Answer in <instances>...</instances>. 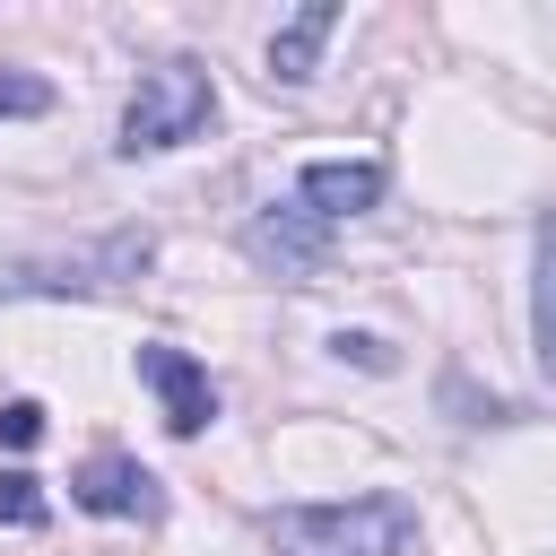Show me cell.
Wrapping results in <instances>:
<instances>
[{
  "mask_svg": "<svg viewBox=\"0 0 556 556\" xmlns=\"http://www.w3.org/2000/svg\"><path fill=\"white\" fill-rule=\"evenodd\" d=\"M139 382L156 391V408H165V426H174V434H200V426L217 417V382H208V365H200V356H182V348H165V339H148V348H139Z\"/></svg>",
  "mask_w": 556,
  "mask_h": 556,
  "instance_id": "5b68a950",
  "label": "cell"
},
{
  "mask_svg": "<svg viewBox=\"0 0 556 556\" xmlns=\"http://www.w3.org/2000/svg\"><path fill=\"white\" fill-rule=\"evenodd\" d=\"M382 156H313L304 174H295V200L321 217V226H339V217H365L374 200H382Z\"/></svg>",
  "mask_w": 556,
  "mask_h": 556,
  "instance_id": "8992f818",
  "label": "cell"
},
{
  "mask_svg": "<svg viewBox=\"0 0 556 556\" xmlns=\"http://www.w3.org/2000/svg\"><path fill=\"white\" fill-rule=\"evenodd\" d=\"M148 261H156V235H148V226H113V235H87V243H70V252L0 261V304H17V295H113V287H130Z\"/></svg>",
  "mask_w": 556,
  "mask_h": 556,
  "instance_id": "7a4b0ae2",
  "label": "cell"
},
{
  "mask_svg": "<svg viewBox=\"0 0 556 556\" xmlns=\"http://www.w3.org/2000/svg\"><path fill=\"white\" fill-rule=\"evenodd\" d=\"M330 26H339V9H330V0H304V9L269 35V78H278V87H304L313 61H321V43H330Z\"/></svg>",
  "mask_w": 556,
  "mask_h": 556,
  "instance_id": "ba28073f",
  "label": "cell"
},
{
  "mask_svg": "<svg viewBox=\"0 0 556 556\" xmlns=\"http://www.w3.org/2000/svg\"><path fill=\"white\" fill-rule=\"evenodd\" d=\"M43 478H26V469H0V521L9 530H43Z\"/></svg>",
  "mask_w": 556,
  "mask_h": 556,
  "instance_id": "30bf717a",
  "label": "cell"
},
{
  "mask_svg": "<svg viewBox=\"0 0 556 556\" xmlns=\"http://www.w3.org/2000/svg\"><path fill=\"white\" fill-rule=\"evenodd\" d=\"M9 113H52V87L26 78V70H0V122H9Z\"/></svg>",
  "mask_w": 556,
  "mask_h": 556,
  "instance_id": "8fae6325",
  "label": "cell"
},
{
  "mask_svg": "<svg viewBox=\"0 0 556 556\" xmlns=\"http://www.w3.org/2000/svg\"><path fill=\"white\" fill-rule=\"evenodd\" d=\"M530 339H539V365L556 374V208L539 217V287H530Z\"/></svg>",
  "mask_w": 556,
  "mask_h": 556,
  "instance_id": "9c48e42d",
  "label": "cell"
},
{
  "mask_svg": "<svg viewBox=\"0 0 556 556\" xmlns=\"http://www.w3.org/2000/svg\"><path fill=\"white\" fill-rule=\"evenodd\" d=\"M217 122V87H208V70L200 61H156V70H139V87H130V104H122V156H165V148H182V139H200Z\"/></svg>",
  "mask_w": 556,
  "mask_h": 556,
  "instance_id": "3957f363",
  "label": "cell"
},
{
  "mask_svg": "<svg viewBox=\"0 0 556 556\" xmlns=\"http://www.w3.org/2000/svg\"><path fill=\"white\" fill-rule=\"evenodd\" d=\"M70 504H78V513H104V521H156V513H165V486H156V469H139L130 452H96V460L70 478Z\"/></svg>",
  "mask_w": 556,
  "mask_h": 556,
  "instance_id": "277c9868",
  "label": "cell"
},
{
  "mask_svg": "<svg viewBox=\"0 0 556 556\" xmlns=\"http://www.w3.org/2000/svg\"><path fill=\"white\" fill-rule=\"evenodd\" d=\"M330 348H339V356H356V365H365V374H391V348H382V339H374V330H339V339H330Z\"/></svg>",
  "mask_w": 556,
  "mask_h": 556,
  "instance_id": "4fadbf2b",
  "label": "cell"
},
{
  "mask_svg": "<svg viewBox=\"0 0 556 556\" xmlns=\"http://www.w3.org/2000/svg\"><path fill=\"white\" fill-rule=\"evenodd\" d=\"M243 243H252V261H269L278 278H304V269H321V243H330V226L304 208V200H269L252 226H243Z\"/></svg>",
  "mask_w": 556,
  "mask_h": 556,
  "instance_id": "52a82bcc",
  "label": "cell"
},
{
  "mask_svg": "<svg viewBox=\"0 0 556 556\" xmlns=\"http://www.w3.org/2000/svg\"><path fill=\"white\" fill-rule=\"evenodd\" d=\"M35 434H43V408H35V400H0V443H9V452H26Z\"/></svg>",
  "mask_w": 556,
  "mask_h": 556,
  "instance_id": "7c38bea8",
  "label": "cell"
},
{
  "mask_svg": "<svg viewBox=\"0 0 556 556\" xmlns=\"http://www.w3.org/2000/svg\"><path fill=\"white\" fill-rule=\"evenodd\" d=\"M269 556H408L417 513L408 495H339V504H278L261 521Z\"/></svg>",
  "mask_w": 556,
  "mask_h": 556,
  "instance_id": "6da1fadb",
  "label": "cell"
}]
</instances>
